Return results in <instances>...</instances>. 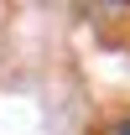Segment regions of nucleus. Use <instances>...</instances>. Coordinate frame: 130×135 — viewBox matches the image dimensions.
Instances as JSON below:
<instances>
[{
	"label": "nucleus",
	"instance_id": "f257e3e1",
	"mask_svg": "<svg viewBox=\"0 0 130 135\" xmlns=\"http://www.w3.org/2000/svg\"><path fill=\"white\" fill-rule=\"evenodd\" d=\"M114 135H130V119H120V125H114Z\"/></svg>",
	"mask_w": 130,
	"mask_h": 135
}]
</instances>
